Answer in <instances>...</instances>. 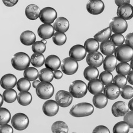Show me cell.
Masks as SVG:
<instances>
[{"label":"cell","mask_w":133,"mask_h":133,"mask_svg":"<svg viewBox=\"0 0 133 133\" xmlns=\"http://www.w3.org/2000/svg\"><path fill=\"white\" fill-rule=\"evenodd\" d=\"M94 111L92 105L88 102H81L73 106L70 109L69 114L74 117L80 118L92 115Z\"/></svg>","instance_id":"6da1fadb"},{"label":"cell","mask_w":133,"mask_h":133,"mask_svg":"<svg viewBox=\"0 0 133 133\" xmlns=\"http://www.w3.org/2000/svg\"><path fill=\"white\" fill-rule=\"evenodd\" d=\"M30 57L24 52H18L14 54L11 59V65L17 70H24L30 65Z\"/></svg>","instance_id":"7a4b0ae2"},{"label":"cell","mask_w":133,"mask_h":133,"mask_svg":"<svg viewBox=\"0 0 133 133\" xmlns=\"http://www.w3.org/2000/svg\"><path fill=\"white\" fill-rule=\"evenodd\" d=\"M69 91L72 97L79 99L84 97L87 95L88 92L87 85L82 81L76 80L70 85Z\"/></svg>","instance_id":"3957f363"},{"label":"cell","mask_w":133,"mask_h":133,"mask_svg":"<svg viewBox=\"0 0 133 133\" xmlns=\"http://www.w3.org/2000/svg\"><path fill=\"white\" fill-rule=\"evenodd\" d=\"M114 56L121 62H130L133 57V49L126 44L118 46L114 51Z\"/></svg>","instance_id":"277c9868"},{"label":"cell","mask_w":133,"mask_h":133,"mask_svg":"<svg viewBox=\"0 0 133 133\" xmlns=\"http://www.w3.org/2000/svg\"><path fill=\"white\" fill-rule=\"evenodd\" d=\"M36 94L40 99L47 100L53 95L55 89L53 85L50 82H41L36 88Z\"/></svg>","instance_id":"5b68a950"},{"label":"cell","mask_w":133,"mask_h":133,"mask_svg":"<svg viewBox=\"0 0 133 133\" xmlns=\"http://www.w3.org/2000/svg\"><path fill=\"white\" fill-rule=\"evenodd\" d=\"M29 119L24 114L19 112L13 115L11 118V124L14 128L18 131L26 129L29 125Z\"/></svg>","instance_id":"8992f818"},{"label":"cell","mask_w":133,"mask_h":133,"mask_svg":"<svg viewBox=\"0 0 133 133\" xmlns=\"http://www.w3.org/2000/svg\"><path fill=\"white\" fill-rule=\"evenodd\" d=\"M109 27L114 34H122L127 30L128 24L124 19L118 17H114L111 19Z\"/></svg>","instance_id":"52a82bcc"},{"label":"cell","mask_w":133,"mask_h":133,"mask_svg":"<svg viewBox=\"0 0 133 133\" xmlns=\"http://www.w3.org/2000/svg\"><path fill=\"white\" fill-rule=\"evenodd\" d=\"M61 68L62 71L67 75L75 74L78 70V62L70 57H66L62 61Z\"/></svg>","instance_id":"ba28073f"},{"label":"cell","mask_w":133,"mask_h":133,"mask_svg":"<svg viewBox=\"0 0 133 133\" xmlns=\"http://www.w3.org/2000/svg\"><path fill=\"white\" fill-rule=\"evenodd\" d=\"M39 18L43 24H52L57 18V12L52 7L43 8L40 11Z\"/></svg>","instance_id":"9c48e42d"},{"label":"cell","mask_w":133,"mask_h":133,"mask_svg":"<svg viewBox=\"0 0 133 133\" xmlns=\"http://www.w3.org/2000/svg\"><path fill=\"white\" fill-rule=\"evenodd\" d=\"M55 100L59 106L62 108H66L72 104L73 97L69 92L60 90L56 94Z\"/></svg>","instance_id":"30bf717a"},{"label":"cell","mask_w":133,"mask_h":133,"mask_svg":"<svg viewBox=\"0 0 133 133\" xmlns=\"http://www.w3.org/2000/svg\"><path fill=\"white\" fill-rule=\"evenodd\" d=\"M69 57L74 59L76 62L81 61L84 59L87 56V51L83 46L76 44L70 48L69 51Z\"/></svg>","instance_id":"8fae6325"},{"label":"cell","mask_w":133,"mask_h":133,"mask_svg":"<svg viewBox=\"0 0 133 133\" xmlns=\"http://www.w3.org/2000/svg\"><path fill=\"white\" fill-rule=\"evenodd\" d=\"M105 5L101 0H91L87 4L88 12L92 15H99L104 11Z\"/></svg>","instance_id":"7c38bea8"},{"label":"cell","mask_w":133,"mask_h":133,"mask_svg":"<svg viewBox=\"0 0 133 133\" xmlns=\"http://www.w3.org/2000/svg\"><path fill=\"white\" fill-rule=\"evenodd\" d=\"M59 107L55 101L48 100L43 105V112L46 116L53 117L59 112Z\"/></svg>","instance_id":"4fadbf2b"},{"label":"cell","mask_w":133,"mask_h":133,"mask_svg":"<svg viewBox=\"0 0 133 133\" xmlns=\"http://www.w3.org/2000/svg\"><path fill=\"white\" fill-rule=\"evenodd\" d=\"M128 111H129V108L128 105L125 102L121 101L115 102L111 108V112L112 115L115 117H123Z\"/></svg>","instance_id":"5bb4252c"},{"label":"cell","mask_w":133,"mask_h":133,"mask_svg":"<svg viewBox=\"0 0 133 133\" xmlns=\"http://www.w3.org/2000/svg\"><path fill=\"white\" fill-rule=\"evenodd\" d=\"M104 61L102 55L98 51L88 53L87 56V62L89 66L97 68L102 65Z\"/></svg>","instance_id":"9a60e30c"},{"label":"cell","mask_w":133,"mask_h":133,"mask_svg":"<svg viewBox=\"0 0 133 133\" xmlns=\"http://www.w3.org/2000/svg\"><path fill=\"white\" fill-rule=\"evenodd\" d=\"M17 82L16 76L11 74L4 75L0 79V85L5 90L12 89L16 86Z\"/></svg>","instance_id":"2e32d148"},{"label":"cell","mask_w":133,"mask_h":133,"mask_svg":"<svg viewBox=\"0 0 133 133\" xmlns=\"http://www.w3.org/2000/svg\"><path fill=\"white\" fill-rule=\"evenodd\" d=\"M103 91L107 99L110 100L116 99L120 95V88L114 83L105 85V88H104Z\"/></svg>","instance_id":"e0dca14e"},{"label":"cell","mask_w":133,"mask_h":133,"mask_svg":"<svg viewBox=\"0 0 133 133\" xmlns=\"http://www.w3.org/2000/svg\"><path fill=\"white\" fill-rule=\"evenodd\" d=\"M55 33V30L51 24H43L38 27L37 34L42 39L46 40L53 37Z\"/></svg>","instance_id":"ac0fdd59"},{"label":"cell","mask_w":133,"mask_h":133,"mask_svg":"<svg viewBox=\"0 0 133 133\" xmlns=\"http://www.w3.org/2000/svg\"><path fill=\"white\" fill-rule=\"evenodd\" d=\"M117 17L125 21L131 20L132 18V6L130 4H128L118 7L117 8Z\"/></svg>","instance_id":"d6986e66"},{"label":"cell","mask_w":133,"mask_h":133,"mask_svg":"<svg viewBox=\"0 0 133 133\" xmlns=\"http://www.w3.org/2000/svg\"><path fill=\"white\" fill-rule=\"evenodd\" d=\"M44 65L46 68L49 69L52 71H55L58 70V69L61 67V59L56 55H49L45 59Z\"/></svg>","instance_id":"ffe728a7"},{"label":"cell","mask_w":133,"mask_h":133,"mask_svg":"<svg viewBox=\"0 0 133 133\" xmlns=\"http://www.w3.org/2000/svg\"><path fill=\"white\" fill-rule=\"evenodd\" d=\"M53 29L56 32L65 33L69 28V23L67 18L63 17H60L56 19L53 23Z\"/></svg>","instance_id":"44dd1931"},{"label":"cell","mask_w":133,"mask_h":133,"mask_svg":"<svg viewBox=\"0 0 133 133\" xmlns=\"http://www.w3.org/2000/svg\"><path fill=\"white\" fill-rule=\"evenodd\" d=\"M88 91L92 95H96V94L102 93L104 90V86L102 83L101 82L99 79H96L94 80L89 81L87 85Z\"/></svg>","instance_id":"7402d4cb"},{"label":"cell","mask_w":133,"mask_h":133,"mask_svg":"<svg viewBox=\"0 0 133 133\" xmlns=\"http://www.w3.org/2000/svg\"><path fill=\"white\" fill-rule=\"evenodd\" d=\"M41 10L36 4H30L25 10V14L27 18L30 20H36L39 17Z\"/></svg>","instance_id":"603a6c76"},{"label":"cell","mask_w":133,"mask_h":133,"mask_svg":"<svg viewBox=\"0 0 133 133\" xmlns=\"http://www.w3.org/2000/svg\"><path fill=\"white\" fill-rule=\"evenodd\" d=\"M36 36L33 31L26 30L21 34L20 40L21 43L25 46H31L36 42Z\"/></svg>","instance_id":"cb8c5ba5"},{"label":"cell","mask_w":133,"mask_h":133,"mask_svg":"<svg viewBox=\"0 0 133 133\" xmlns=\"http://www.w3.org/2000/svg\"><path fill=\"white\" fill-rule=\"evenodd\" d=\"M103 66L105 71L111 72H113L116 68L117 60L114 55L107 56L103 61Z\"/></svg>","instance_id":"d4e9b609"},{"label":"cell","mask_w":133,"mask_h":133,"mask_svg":"<svg viewBox=\"0 0 133 133\" xmlns=\"http://www.w3.org/2000/svg\"><path fill=\"white\" fill-rule=\"evenodd\" d=\"M100 50L103 55L105 56L112 55L114 53L115 46L110 40H105V41L101 42L100 44Z\"/></svg>","instance_id":"484cf974"},{"label":"cell","mask_w":133,"mask_h":133,"mask_svg":"<svg viewBox=\"0 0 133 133\" xmlns=\"http://www.w3.org/2000/svg\"><path fill=\"white\" fill-rule=\"evenodd\" d=\"M92 102L96 108L102 109L107 106L108 103V99L104 94L100 93L94 96Z\"/></svg>","instance_id":"4316f807"},{"label":"cell","mask_w":133,"mask_h":133,"mask_svg":"<svg viewBox=\"0 0 133 133\" xmlns=\"http://www.w3.org/2000/svg\"><path fill=\"white\" fill-rule=\"evenodd\" d=\"M17 101L19 104L22 106H27L31 104L32 101L31 94L28 91L20 92L17 95Z\"/></svg>","instance_id":"83f0119b"},{"label":"cell","mask_w":133,"mask_h":133,"mask_svg":"<svg viewBox=\"0 0 133 133\" xmlns=\"http://www.w3.org/2000/svg\"><path fill=\"white\" fill-rule=\"evenodd\" d=\"M38 78L41 82H51L54 79V73L49 69L43 68L39 72Z\"/></svg>","instance_id":"f1b7e54d"},{"label":"cell","mask_w":133,"mask_h":133,"mask_svg":"<svg viewBox=\"0 0 133 133\" xmlns=\"http://www.w3.org/2000/svg\"><path fill=\"white\" fill-rule=\"evenodd\" d=\"M83 76L87 81H91L98 78L99 76V71L97 68L89 66L84 69Z\"/></svg>","instance_id":"f546056e"},{"label":"cell","mask_w":133,"mask_h":133,"mask_svg":"<svg viewBox=\"0 0 133 133\" xmlns=\"http://www.w3.org/2000/svg\"><path fill=\"white\" fill-rule=\"evenodd\" d=\"M84 48L87 52L89 53L97 51L99 49V42L94 38H88L84 43Z\"/></svg>","instance_id":"4dcf8cb0"},{"label":"cell","mask_w":133,"mask_h":133,"mask_svg":"<svg viewBox=\"0 0 133 133\" xmlns=\"http://www.w3.org/2000/svg\"><path fill=\"white\" fill-rule=\"evenodd\" d=\"M51 131L53 133H68L69 127L65 122L57 121L51 125Z\"/></svg>","instance_id":"1f68e13d"},{"label":"cell","mask_w":133,"mask_h":133,"mask_svg":"<svg viewBox=\"0 0 133 133\" xmlns=\"http://www.w3.org/2000/svg\"><path fill=\"white\" fill-rule=\"evenodd\" d=\"M111 33H112V31H111L110 28L109 27H107L105 29H103L102 30L98 32L97 33L95 34L94 38L98 42H104L105 40H109V38H110Z\"/></svg>","instance_id":"d6a6232c"},{"label":"cell","mask_w":133,"mask_h":133,"mask_svg":"<svg viewBox=\"0 0 133 133\" xmlns=\"http://www.w3.org/2000/svg\"><path fill=\"white\" fill-rule=\"evenodd\" d=\"M44 56L43 54L34 53L30 57V63L34 67L40 68L44 64Z\"/></svg>","instance_id":"836d02e7"},{"label":"cell","mask_w":133,"mask_h":133,"mask_svg":"<svg viewBox=\"0 0 133 133\" xmlns=\"http://www.w3.org/2000/svg\"><path fill=\"white\" fill-rule=\"evenodd\" d=\"M3 98L4 101L7 103H13L17 98V94L13 89H5L3 94Z\"/></svg>","instance_id":"e575fe53"},{"label":"cell","mask_w":133,"mask_h":133,"mask_svg":"<svg viewBox=\"0 0 133 133\" xmlns=\"http://www.w3.org/2000/svg\"><path fill=\"white\" fill-rule=\"evenodd\" d=\"M24 78L29 81H34L36 80L38 77V71L36 68L33 67H29L24 70Z\"/></svg>","instance_id":"d590c367"},{"label":"cell","mask_w":133,"mask_h":133,"mask_svg":"<svg viewBox=\"0 0 133 133\" xmlns=\"http://www.w3.org/2000/svg\"><path fill=\"white\" fill-rule=\"evenodd\" d=\"M115 70L118 75H121L125 76L127 75L131 70L129 64L127 62H121L116 66Z\"/></svg>","instance_id":"8d00e7d4"},{"label":"cell","mask_w":133,"mask_h":133,"mask_svg":"<svg viewBox=\"0 0 133 133\" xmlns=\"http://www.w3.org/2000/svg\"><path fill=\"white\" fill-rule=\"evenodd\" d=\"M130 127L124 121H119L115 124L113 127V133H128Z\"/></svg>","instance_id":"74e56055"},{"label":"cell","mask_w":133,"mask_h":133,"mask_svg":"<svg viewBox=\"0 0 133 133\" xmlns=\"http://www.w3.org/2000/svg\"><path fill=\"white\" fill-rule=\"evenodd\" d=\"M17 89L20 92L28 91L31 88V83L29 81H28L24 78H21L17 81Z\"/></svg>","instance_id":"f35d334b"},{"label":"cell","mask_w":133,"mask_h":133,"mask_svg":"<svg viewBox=\"0 0 133 133\" xmlns=\"http://www.w3.org/2000/svg\"><path fill=\"white\" fill-rule=\"evenodd\" d=\"M11 113L5 108H0V125L8 124L10 121Z\"/></svg>","instance_id":"ab89813d"},{"label":"cell","mask_w":133,"mask_h":133,"mask_svg":"<svg viewBox=\"0 0 133 133\" xmlns=\"http://www.w3.org/2000/svg\"><path fill=\"white\" fill-rule=\"evenodd\" d=\"M53 42L57 46H62L65 43L67 40L66 36L65 33L56 32L54 33L52 38Z\"/></svg>","instance_id":"60d3db41"},{"label":"cell","mask_w":133,"mask_h":133,"mask_svg":"<svg viewBox=\"0 0 133 133\" xmlns=\"http://www.w3.org/2000/svg\"><path fill=\"white\" fill-rule=\"evenodd\" d=\"M120 95L125 99H130L133 96V88L132 86L125 85L120 90Z\"/></svg>","instance_id":"b9f144b4"},{"label":"cell","mask_w":133,"mask_h":133,"mask_svg":"<svg viewBox=\"0 0 133 133\" xmlns=\"http://www.w3.org/2000/svg\"><path fill=\"white\" fill-rule=\"evenodd\" d=\"M113 78L112 74L107 71H104L101 73L99 76V79L104 85H107L112 83Z\"/></svg>","instance_id":"7bdbcfd3"},{"label":"cell","mask_w":133,"mask_h":133,"mask_svg":"<svg viewBox=\"0 0 133 133\" xmlns=\"http://www.w3.org/2000/svg\"><path fill=\"white\" fill-rule=\"evenodd\" d=\"M112 82H114V83L119 88H122L127 85V80L126 77L124 75H117L114 77V78H113Z\"/></svg>","instance_id":"ee69618b"},{"label":"cell","mask_w":133,"mask_h":133,"mask_svg":"<svg viewBox=\"0 0 133 133\" xmlns=\"http://www.w3.org/2000/svg\"><path fill=\"white\" fill-rule=\"evenodd\" d=\"M32 50L34 53H40L42 54L46 51V44L42 43L41 41H37L34 42L31 47Z\"/></svg>","instance_id":"f6af8a7d"},{"label":"cell","mask_w":133,"mask_h":133,"mask_svg":"<svg viewBox=\"0 0 133 133\" xmlns=\"http://www.w3.org/2000/svg\"><path fill=\"white\" fill-rule=\"evenodd\" d=\"M110 40L112 42L115 46H119L124 44L125 38L123 34H113L111 36Z\"/></svg>","instance_id":"bcb514c9"},{"label":"cell","mask_w":133,"mask_h":133,"mask_svg":"<svg viewBox=\"0 0 133 133\" xmlns=\"http://www.w3.org/2000/svg\"><path fill=\"white\" fill-rule=\"evenodd\" d=\"M124 121L129 125L130 128H133V112L132 111H128L124 115Z\"/></svg>","instance_id":"7dc6e473"},{"label":"cell","mask_w":133,"mask_h":133,"mask_svg":"<svg viewBox=\"0 0 133 133\" xmlns=\"http://www.w3.org/2000/svg\"><path fill=\"white\" fill-rule=\"evenodd\" d=\"M92 133H110L109 130L104 125L96 126L92 131Z\"/></svg>","instance_id":"c3c4849f"},{"label":"cell","mask_w":133,"mask_h":133,"mask_svg":"<svg viewBox=\"0 0 133 133\" xmlns=\"http://www.w3.org/2000/svg\"><path fill=\"white\" fill-rule=\"evenodd\" d=\"M0 133H13V128L9 124L0 125Z\"/></svg>","instance_id":"681fc988"},{"label":"cell","mask_w":133,"mask_h":133,"mask_svg":"<svg viewBox=\"0 0 133 133\" xmlns=\"http://www.w3.org/2000/svg\"><path fill=\"white\" fill-rule=\"evenodd\" d=\"M125 44L131 47L132 48L133 47V34L132 33H130L126 36L125 38Z\"/></svg>","instance_id":"f907efd6"},{"label":"cell","mask_w":133,"mask_h":133,"mask_svg":"<svg viewBox=\"0 0 133 133\" xmlns=\"http://www.w3.org/2000/svg\"><path fill=\"white\" fill-rule=\"evenodd\" d=\"M18 0H12V1H3L4 5L8 7H13L15 5H16L18 3Z\"/></svg>","instance_id":"816d5d0a"},{"label":"cell","mask_w":133,"mask_h":133,"mask_svg":"<svg viewBox=\"0 0 133 133\" xmlns=\"http://www.w3.org/2000/svg\"><path fill=\"white\" fill-rule=\"evenodd\" d=\"M115 3L118 7H120V6L125 5V4H130V0H121V1H115Z\"/></svg>","instance_id":"f5cc1de1"},{"label":"cell","mask_w":133,"mask_h":133,"mask_svg":"<svg viewBox=\"0 0 133 133\" xmlns=\"http://www.w3.org/2000/svg\"><path fill=\"white\" fill-rule=\"evenodd\" d=\"M53 73H54V78L56 79H61L63 76L62 72L59 70H55V71L53 72Z\"/></svg>","instance_id":"db71d44e"},{"label":"cell","mask_w":133,"mask_h":133,"mask_svg":"<svg viewBox=\"0 0 133 133\" xmlns=\"http://www.w3.org/2000/svg\"><path fill=\"white\" fill-rule=\"evenodd\" d=\"M127 75L128 76H127V80L128 81V82L130 83V84L131 85H133V71L131 70L130 72Z\"/></svg>","instance_id":"11a10c76"},{"label":"cell","mask_w":133,"mask_h":133,"mask_svg":"<svg viewBox=\"0 0 133 133\" xmlns=\"http://www.w3.org/2000/svg\"><path fill=\"white\" fill-rule=\"evenodd\" d=\"M128 108H129L131 111H132V110H133V99L132 98L130 99L129 102H128Z\"/></svg>","instance_id":"9f6ffc18"},{"label":"cell","mask_w":133,"mask_h":133,"mask_svg":"<svg viewBox=\"0 0 133 133\" xmlns=\"http://www.w3.org/2000/svg\"><path fill=\"white\" fill-rule=\"evenodd\" d=\"M40 81H38V80H35V81H34L33 82V83H32V85H33V87L34 88H37V85L39 84L40 83Z\"/></svg>","instance_id":"6f0895ef"},{"label":"cell","mask_w":133,"mask_h":133,"mask_svg":"<svg viewBox=\"0 0 133 133\" xmlns=\"http://www.w3.org/2000/svg\"><path fill=\"white\" fill-rule=\"evenodd\" d=\"M3 102H4V99H3V95H2L1 94H0V108H1V106L3 105Z\"/></svg>","instance_id":"680465c9"},{"label":"cell","mask_w":133,"mask_h":133,"mask_svg":"<svg viewBox=\"0 0 133 133\" xmlns=\"http://www.w3.org/2000/svg\"><path fill=\"white\" fill-rule=\"evenodd\" d=\"M41 42H42V43H44V44H46L47 43V41H46V40L42 39V40H41Z\"/></svg>","instance_id":"91938a15"},{"label":"cell","mask_w":133,"mask_h":133,"mask_svg":"<svg viewBox=\"0 0 133 133\" xmlns=\"http://www.w3.org/2000/svg\"><path fill=\"white\" fill-rule=\"evenodd\" d=\"M72 133H76V132H72Z\"/></svg>","instance_id":"94428289"},{"label":"cell","mask_w":133,"mask_h":133,"mask_svg":"<svg viewBox=\"0 0 133 133\" xmlns=\"http://www.w3.org/2000/svg\"><path fill=\"white\" fill-rule=\"evenodd\" d=\"M131 133H132V132H131Z\"/></svg>","instance_id":"6125c7cd"}]
</instances>
